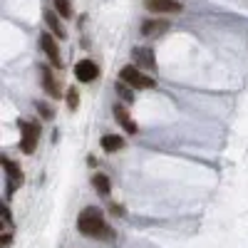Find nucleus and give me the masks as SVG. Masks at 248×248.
<instances>
[{
    "mask_svg": "<svg viewBox=\"0 0 248 248\" xmlns=\"http://www.w3.org/2000/svg\"><path fill=\"white\" fill-rule=\"evenodd\" d=\"M40 45H43V50H45V55H47V60L52 62L55 67H62V60H60V50H57V45H55V40H52V35H43L40 37Z\"/></svg>",
    "mask_w": 248,
    "mask_h": 248,
    "instance_id": "0eeeda50",
    "label": "nucleus"
},
{
    "mask_svg": "<svg viewBox=\"0 0 248 248\" xmlns=\"http://www.w3.org/2000/svg\"><path fill=\"white\" fill-rule=\"evenodd\" d=\"M55 10H57L62 17H72V5H70V0H55Z\"/></svg>",
    "mask_w": 248,
    "mask_h": 248,
    "instance_id": "4468645a",
    "label": "nucleus"
},
{
    "mask_svg": "<svg viewBox=\"0 0 248 248\" xmlns=\"http://www.w3.org/2000/svg\"><path fill=\"white\" fill-rule=\"evenodd\" d=\"M92 186H94V191L99 196H109V191H112V181L107 179V174H94L92 176Z\"/></svg>",
    "mask_w": 248,
    "mask_h": 248,
    "instance_id": "9d476101",
    "label": "nucleus"
},
{
    "mask_svg": "<svg viewBox=\"0 0 248 248\" xmlns=\"http://www.w3.org/2000/svg\"><path fill=\"white\" fill-rule=\"evenodd\" d=\"M35 107H37V112H40V114H43L45 119H52V117H55V112H52V107H47V105H45V102H35Z\"/></svg>",
    "mask_w": 248,
    "mask_h": 248,
    "instance_id": "2eb2a0df",
    "label": "nucleus"
},
{
    "mask_svg": "<svg viewBox=\"0 0 248 248\" xmlns=\"http://www.w3.org/2000/svg\"><path fill=\"white\" fill-rule=\"evenodd\" d=\"M119 77H122V82H127L129 87H137V90H149V87H154V79L149 77V75H144L139 67H134V65H127V67H122L119 70Z\"/></svg>",
    "mask_w": 248,
    "mask_h": 248,
    "instance_id": "f03ea898",
    "label": "nucleus"
},
{
    "mask_svg": "<svg viewBox=\"0 0 248 248\" xmlns=\"http://www.w3.org/2000/svg\"><path fill=\"white\" fill-rule=\"evenodd\" d=\"M77 102H79L77 90H75V87H70V90H67V105H70V109H77Z\"/></svg>",
    "mask_w": 248,
    "mask_h": 248,
    "instance_id": "f3484780",
    "label": "nucleus"
},
{
    "mask_svg": "<svg viewBox=\"0 0 248 248\" xmlns=\"http://www.w3.org/2000/svg\"><path fill=\"white\" fill-rule=\"evenodd\" d=\"M77 229L82 236H90V238H112V229L105 223V216H102L97 206H87V209L79 211Z\"/></svg>",
    "mask_w": 248,
    "mask_h": 248,
    "instance_id": "f257e3e1",
    "label": "nucleus"
},
{
    "mask_svg": "<svg viewBox=\"0 0 248 248\" xmlns=\"http://www.w3.org/2000/svg\"><path fill=\"white\" fill-rule=\"evenodd\" d=\"M149 13L154 15H174V13H181V3L176 0H144Z\"/></svg>",
    "mask_w": 248,
    "mask_h": 248,
    "instance_id": "20e7f679",
    "label": "nucleus"
},
{
    "mask_svg": "<svg viewBox=\"0 0 248 248\" xmlns=\"http://www.w3.org/2000/svg\"><path fill=\"white\" fill-rule=\"evenodd\" d=\"M102 149H105V152H119L122 147H124V139L119 137V134H105V137H102Z\"/></svg>",
    "mask_w": 248,
    "mask_h": 248,
    "instance_id": "9b49d317",
    "label": "nucleus"
},
{
    "mask_svg": "<svg viewBox=\"0 0 248 248\" xmlns=\"http://www.w3.org/2000/svg\"><path fill=\"white\" fill-rule=\"evenodd\" d=\"M97 75H99V67L92 60H79L75 65V77L79 82H92V79H97Z\"/></svg>",
    "mask_w": 248,
    "mask_h": 248,
    "instance_id": "39448f33",
    "label": "nucleus"
},
{
    "mask_svg": "<svg viewBox=\"0 0 248 248\" xmlns=\"http://www.w3.org/2000/svg\"><path fill=\"white\" fill-rule=\"evenodd\" d=\"M43 87H45V92L50 97H55V99L62 97V92H60V87H57V82H55V77H52L50 70H43Z\"/></svg>",
    "mask_w": 248,
    "mask_h": 248,
    "instance_id": "f8f14e48",
    "label": "nucleus"
},
{
    "mask_svg": "<svg viewBox=\"0 0 248 248\" xmlns=\"http://www.w3.org/2000/svg\"><path fill=\"white\" fill-rule=\"evenodd\" d=\"M134 62H137V67L144 72H152L154 67H156V62H154V55H152V50H147V47H137L134 50Z\"/></svg>",
    "mask_w": 248,
    "mask_h": 248,
    "instance_id": "6e6552de",
    "label": "nucleus"
},
{
    "mask_svg": "<svg viewBox=\"0 0 248 248\" xmlns=\"http://www.w3.org/2000/svg\"><path fill=\"white\" fill-rule=\"evenodd\" d=\"M114 119H117V122L122 124V127L129 132V134H137V124H134V119L129 117V112L124 109L122 105H117V107H114Z\"/></svg>",
    "mask_w": 248,
    "mask_h": 248,
    "instance_id": "1a4fd4ad",
    "label": "nucleus"
},
{
    "mask_svg": "<svg viewBox=\"0 0 248 248\" xmlns=\"http://www.w3.org/2000/svg\"><path fill=\"white\" fill-rule=\"evenodd\" d=\"M3 167L10 171V176H13V179H20V169L15 167V164H13L10 159H5V156H3Z\"/></svg>",
    "mask_w": 248,
    "mask_h": 248,
    "instance_id": "dca6fc26",
    "label": "nucleus"
},
{
    "mask_svg": "<svg viewBox=\"0 0 248 248\" xmlns=\"http://www.w3.org/2000/svg\"><path fill=\"white\" fill-rule=\"evenodd\" d=\"M45 23L50 25V30H52L55 37H60V40H65V37H67V35H65V28L60 25V20H57L55 13H45Z\"/></svg>",
    "mask_w": 248,
    "mask_h": 248,
    "instance_id": "ddd939ff",
    "label": "nucleus"
},
{
    "mask_svg": "<svg viewBox=\"0 0 248 248\" xmlns=\"http://www.w3.org/2000/svg\"><path fill=\"white\" fill-rule=\"evenodd\" d=\"M23 127V139H20V149L25 154H32L35 147H37V139H40V127L35 122H20Z\"/></svg>",
    "mask_w": 248,
    "mask_h": 248,
    "instance_id": "7ed1b4c3",
    "label": "nucleus"
},
{
    "mask_svg": "<svg viewBox=\"0 0 248 248\" xmlns=\"http://www.w3.org/2000/svg\"><path fill=\"white\" fill-rule=\"evenodd\" d=\"M169 30V23L164 17H156V20H144L141 23V32L147 37H156V35H164Z\"/></svg>",
    "mask_w": 248,
    "mask_h": 248,
    "instance_id": "423d86ee",
    "label": "nucleus"
}]
</instances>
